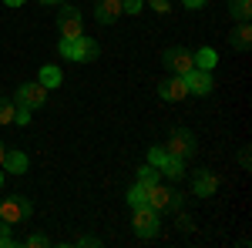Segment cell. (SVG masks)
<instances>
[{
	"mask_svg": "<svg viewBox=\"0 0 252 248\" xmlns=\"http://www.w3.org/2000/svg\"><path fill=\"white\" fill-rule=\"evenodd\" d=\"M148 208H155V211H161V208H178V194H175L172 188H165V185H152L148 188Z\"/></svg>",
	"mask_w": 252,
	"mask_h": 248,
	"instance_id": "8",
	"label": "cell"
},
{
	"mask_svg": "<svg viewBox=\"0 0 252 248\" xmlns=\"http://www.w3.org/2000/svg\"><path fill=\"white\" fill-rule=\"evenodd\" d=\"M145 0H121V14H141Z\"/></svg>",
	"mask_w": 252,
	"mask_h": 248,
	"instance_id": "23",
	"label": "cell"
},
{
	"mask_svg": "<svg viewBox=\"0 0 252 248\" xmlns=\"http://www.w3.org/2000/svg\"><path fill=\"white\" fill-rule=\"evenodd\" d=\"M165 67L172 71V74H189L195 67V60H192V54L185 51V47H172V51H165Z\"/></svg>",
	"mask_w": 252,
	"mask_h": 248,
	"instance_id": "6",
	"label": "cell"
},
{
	"mask_svg": "<svg viewBox=\"0 0 252 248\" xmlns=\"http://www.w3.org/2000/svg\"><path fill=\"white\" fill-rule=\"evenodd\" d=\"M14 111H17L14 101H10V97H0V124H10V121H14Z\"/></svg>",
	"mask_w": 252,
	"mask_h": 248,
	"instance_id": "21",
	"label": "cell"
},
{
	"mask_svg": "<svg viewBox=\"0 0 252 248\" xmlns=\"http://www.w3.org/2000/svg\"><path fill=\"white\" fill-rule=\"evenodd\" d=\"M158 94H161V101H182V97H189V91H185V81L175 74L158 84Z\"/></svg>",
	"mask_w": 252,
	"mask_h": 248,
	"instance_id": "10",
	"label": "cell"
},
{
	"mask_svg": "<svg viewBox=\"0 0 252 248\" xmlns=\"http://www.w3.org/2000/svg\"><path fill=\"white\" fill-rule=\"evenodd\" d=\"M3 168L10 174H24L27 171V154L24 151H7L3 154Z\"/></svg>",
	"mask_w": 252,
	"mask_h": 248,
	"instance_id": "14",
	"label": "cell"
},
{
	"mask_svg": "<svg viewBox=\"0 0 252 248\" xmlns=\"http://www.w3.org/2000/svg\"><path fill=\"white\" fill-rule=\"evenodd\" d=\"M61 81H64V74H61V67H54V64H44L40 67V84L51 91V87H58Z\"/></svg>",
	"mask_w": 252,
	"mask_h": 248,
	"instance_id": "15",
	"label": "cell"
},
{
	"mask_svg": "<svg viewBox=\"0 0 252 248\" xmlns=\"http://www.w3.org/2000/svg\"><path fill=\"white\" fill-rule=\"evenodd\" d=\"M0 188H3V171H0Z\"/></svg>",
	"mask_w": 252,
	"mask_h": 248,
	"instance_id": "32",
	"label": "cell"
},
{
	"mask_svg": "<svg viewBox=\"0 0 252 248\" xmlns=\"http://www.w3.org/2000/svg\"><path fill=\"white\" fill-rule=\"evenodd\" d=\"M182 3H185V7H189V10H195V7H202V3H205V0H182Z\"/></svg>",
	"mask_w": 252,
	"mask_h": 248,
	"instance_id": "28",
	"label": "cell"
},
{
	"mask_svg": "<svg viewBox=\"0 0 252 248\" xmlns=\"http://www.w3.org/2000/svg\"><path fill=\"white\" fill-rule=\"evenodd\" d=\"M44 101H47V87H44V84H20L17 87V104L20 108H31V111H34V108H40V104H44Z\"/></svg>",
	"mask_w": 252,
	"mask_h": 248,
	"instance_id": "4",
	"label": "cell"
},
{
	"mask_svg": "<svg viewBox=\"0 0 252 248\" xmlns=\"http://www.w3.org/2000/svg\"><path fill=\"white\" fill-rule=\"evenodd\" d=\"M165 158H168V151H165V148H152V151H148V165L161 168V165H165Z\"/></svg>",
	"mask_w": 252,
	"mask_h": 248,
	"instance_id": "22",
	"label": "cell"
},
{
	"mask_svg": "<svg viewBox=\"0 0 252 248\" xmlns=\"http://www.w3.org/2000/svg\"><path fill=\"white\" fill-rule=\"evenodd\" d=\"M192 60H195V67H198V71H212L215 60H219V54H215L212 47H202L198 54H192Z\"/></svg>",
	"mask_w": 252,
	"mask_h": 248,
	"instance_id": "17",
	"label": "cell"
},
{
	"mask_svg": "<svg viewBox=\"0 0 252 248\" xmlns=\"http://www.w3.org/2000/svg\"><path fill=\"white\" fill-rule=\"evenodd\" d=\"M215 188H219V178L212 171H198V178H195V194L198 198H212Z\"/></svg>",
	"mask_w": 252,
	"mask_h": 248,
	"instance_id": "12",
	"label": "cell"
},
{
	"mask_svg": "<svg viewBox=\"0 0 252 248\" xmlns=\"http://www.w3.org/2000/svg\"><path fill=\"white\" fill-rule=\"evenodd\" d=\"M58 27H61V34H64V37H78L81 27H84L81 10H74V7H64V10H61V17H58Z\"/></svg>",
	"mask_w": 252,
	"mask_h": 248,
	"instance_id": "9",
	"label": "cell"
},
{
	"mask_svg": "<svg viewBox=\"0 0 252 248\" xmlns=\"http://www.w3.org/2000/svg\"><path fill=\"white\" fill-rule=\"evenodd\" d=\"M31 201L27 198H7V201H0V221H7V225H17L24 218H31Z\"/></svg>",
	"mask_w": 252,
	"mask_h": 248,
	"instance_id": "2",
	"label": "cell"
},
{
	"mask_svg": "<svg viewBox=\"0 0 252 248\" xmlns=\"http://www.w3.org/2000/svg\"><path fill=\"white\" fill-rule=\"evenodd\" d=\"M229 40H232L235 51H249V44H252V27H249V20H242V24L235 27V34H232Z\"/></svg>",
	"mask_w": 252,
	"mask_h": 248,
	"instance_id": "13",
	"label": "cell"
},
{
	"mask_svg": "<svg viewBox=\"0 0 252 248\" xmlns=\"http://www.w3.org/2000/svg\"><path fill=\"white\" fill-rule=\"evenodd\" d=\"M3 154H7V148H3V141H0V165H3Z\"/></svg>",
	"mask_w": 252,
	"mask_h": 248,
	"instance_id": "30",
	"label": "cell"
},
{
	"mask_svg": "<svg viewBox=\"0 0 252 248\" xmlns=\"http://www.w3.org/2000/svg\"><path fill=\"white\" fill-rule=\"evenodd\" d=\"M158 171L165 174V178H182V174H185V158H172V154H168Z\"/></svg>",
	"mask_w": 252,
	"mask_h": 248,
	"instance_id": "16",
	"label": "cell"
},
{
	"mask_svg": "<svg viewBox=\"0 0 252 248\" xmlns=\"http://www.w3.org/2000/svg\"><path fill=\"white\" fill-rule=\"evenodd\" d=\"M229 14H232L239 24L252 17V0H229Z\"/></svg>",
	"mask_w": 252,
	"mask_h": 248,
	"instance_id": "19",
	"label": "cell"
},
{
	"mask_svg": "<svg viewBox=\"0 0 252 248\" xmlns=\"http://www.w3.org/2000/svg\"><path fill=\"white\" fill-rule=\"evenodd\" d=\"M148 188H152V185L138 181L135 188L128 191V205H131V208H141V205H148Z\"/></svg>",
	"mask_w": 252,
	"mask_h": 248,
	"instance_id": "18",
	"label": "cell"
},
{
	"mask_svg": "<svg viewBox=\"0 0 252 248\" xmlns=\"http://www.w3.org/2000/svg\"><path fill=\"white\" fill-rule=\"evenodd\" d=\"M135 231H138V238H155L158 235V211L155 208H148V205H141V208H135Z\"/></svg>",
	"mask_w": 252,
	"mask_h": 248,
	"instance_id": "3",
	"label": "cell"
},
{
	"mask_svg": "<svg viewBox=\"0 0 252 248\" xmlns=\"http://www.w3.org/2000/svg\"><path fill=\"white\" fill-rule=\"evenodd\" d=\"M165 151L172 154V158H189V154H195V138H192V131H185V128L172 131V141H168V148H165Z\"/></svg>",
	"mask_w": 252,
	"mask_h": 248,
	"instance_id": "7",
	"label": "cell"
},
{
	"mask_svg": "<svg viewBox=\"0 0 252 248\" xmlns=\"http://www.w3.org/2000/svg\"><path fill=\"white\" fill-rule=\"evenodd\" d=\"M14 121H17V124H27V121H31V108H17V111H14Z\"/></svg>",
	"mask_w": 252,
	"mask_h": 248,
	"instance_id": "25",
	"label": "cell"
},
{
	"mask_svg": "<svg viewBox=\"0 0 252 248\" xmlns=\"http://www.w3.org/2000/svg\"><path fill=\"white\" fill-rule=\"evenodd\" d=\"M27 245H31V248H40V245H47V238H44V235H31V238H27Z\"/></svg>",
	"mask_w": 252,
	"mask_h": 248,
	"instance_id": "26",
	"label": "cell"
},
{
	"mask_svg": "<svg viewBox=\"0 0 252 248\" xmlns=\"http://www.w3.org/2000/svg\"><path fill=\"white\" fill-rule=\"evenodd\" d=\"M3 3H7V7H20L24 0H3Z\"/></svg>",
	"mask_w": 252,
	"mask_h": 248,
	"instance_id": "29",
	"label": "cell"
},
{
	"mask_svg": "<svg viewBox=\"0 0 252 248\" xmlns=\"http://www.w3.org/2000/svg\"><path fill=\"white\" fill-rule=\"evenodd\" d=\"M94 17H97V24H115L121 17V0H97Z\"/></svg>",
	"mask_w": 252,
	"mask_h": 248,
	"instance_id": "11",
	"label": "cell"
},
{
	"mask_svg": "<svg viewBox=\"0 0 252 248\" xmlns=\"http://www.w3.org/2000/svg\"><path fill=\"white\" fill-rule=\"evenodd\" d=\"M61 57H67V60H94L97 57V40L84 37V34L64 37L61 40Z\"/></svg>",
	"mask_w": 252,
	"mask_h": 248,
	"instance_id": "1",
	"label": "cell"
},
{
	"mask_svg": "<svg viewBox=\"0 0 252 248\" xmlns=\"http://www.w3.org/2000/svg\"><path fill=\"white\" fill-rule=\"evenodd\" d=\"M182 81H185V91L189 94H209L212 91V71H198V67H192L189 74H182Z\"/></svg>",
	"mask_w": 252,
	"mask_h": 248,
	"instance_id": "5",
	"label": "cell"
},
{
	"mask_svg": "<svg viewBox=\"0 0 252 248\" xmlns=\"http://www.w3.org/2000/svg\"><path fill=\"white\" fill-rule=\"evenodd\" d=\"M40 3H61V0H40Z\"/></svg>",
	"mask_w": 252,
	"mask_h": 248,
	"instance_id": "31",
	"label": "cell"
},
{
	"mask_svg": "<svg viewBox=\"0 0 252 248\" xmlns=\"http://www.w3.org/2000/svg\"><path fill=\"white\" fill-rule=\"evenodd\" d=\"M158 178H161V171H158L155 165H145V168H138V181H145V185H155Z\"/></svg>",
	"mask_w": 252,
	"mask_h": 248,
	"instance_id": "20",
	"label": "cell"
},
{
	"mask_svg": "<svg viewBox=\"0 0 252 248\" xmlns=\"http://www.w3.org/2000/svg\"><path fill=\"white\" fill-rule=\"evenodd\" d=\"M152 7H155L158 14H168V10H172V7H168V0H152Z\"/></svg>",
	"mask_w": 252,
	"mask_h": 248,
	"instance_id": "27",
	"label": "cell"
},
{
	"mask_svg": "<svg viewBox=\"0 0 252 248\" xmlns=\"http://www.w3.org/2000/svg\"><path fill=\"white\" fill-rule=\"evenodd\" d=\"M14 245V235H10V225L0 221V248H10Z\"/></svg>",
	"mask_w": 252,
	"mask_h": 248,
	"instance_id": "24",
	"label": "cell"
}]
</instances>
